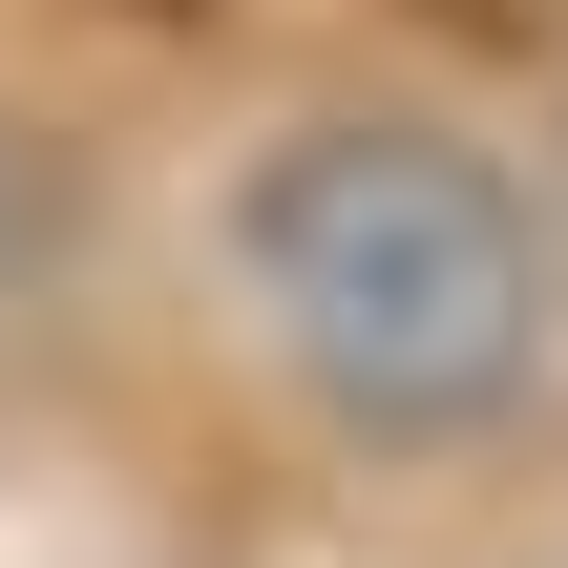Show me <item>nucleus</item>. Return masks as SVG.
Masks as SVG:
<instances>
[{"label": "nucleus", "mask_w": 568, "mask_h": 568, "mask_svg": "<svg viewBox=\"0 0 568 568\" xmlns=\"http://www.w3.org/2000/svg\"><path fill=\"white\" fill-rule=\"evenodd\" d=\"M232 295H253L274 379L337 443H379V464L485 443L548 379V211L464 126H400V105H337V126H274L253 148Z\"/></svg>", "instance_id": "1"}, {"label": "nucleus", "mask_w": 568, "mask_h": 568, "mask_svg": "<svg viewBox=\"0 0 568 568\" xmlns=\"http://www.w3.org/2000/svg\"><path fill=\"white\" fill-rule=\"evenodd\" d=\"M21 232H42V190H21V148H0V274H21Z\"/></svg>", "instance_id": "2"}]
</instances>
